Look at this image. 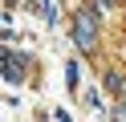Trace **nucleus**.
<instances>
[{
    "label": "nucleus",
    "instance_id": "obj_1",
    "mask_svg": "<svg viewBox=\"0 0 126 122\" xmlns=\"http://www.w3.org/2000/svg\"><path fill=\"white\" fill-rule=\"evenodd\" d=\"M73 37H77V45H81V49H94V24L85 20V16H77V24H73Z\"/></svg>",
    "mask_w": 126,
    "mask_h": 122
}]
</instances>
